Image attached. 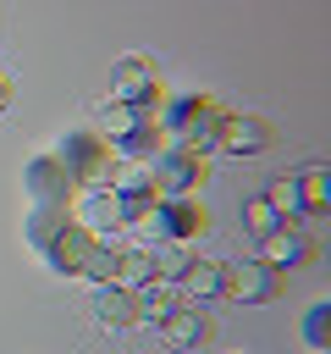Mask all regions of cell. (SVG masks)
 <instances>
[{
	"label": "cell",
	"mask_w": 331,
	"mask_h": 354,
	"mask_svg": "<svg viewBox=\"0 0 331 354\" xmlns=\"http://www.w3.org/2000/svg\"><path fill=\"white\" fill-rule=\"evenodd\" d=\"M154 127L166 133L171 149H188V155H210L215 149V127H221V105L204 100V94H177V100H160L154 105Z\"/></svg>",
	"instance_id": "1"
},
{
	"label": "cell",
	"mask_w": 331,
	"mask_h": 354,
	"mask_svg": "<svg viewBox=\"0 0 331 354\" xmlns=\"http://www.w3.org/2000/svg\"><path fill=\"white\" fill-rule=\"evenodd\" d=\"M50 155L61 160V171H66L77 188L110 183V166H116V155H110V144H105L99 133H66V138H61Z\"/></svg>",
	"instance_id": "2"
},
{
	"label": "cell",
	"mask_w": 331,
	"mask_h": 354,
	"mask_svg": "<svg viewBox=\"0 0 331 354\" xmlns=\"http://www.w3.org/2000/svg\"><path fill=\"white\" fill-rule=\"evenodd\" d=\"M210 227V216H204V205L188 194V199H154V210H149V221L138 227L143 232V249L149 243H188V238H199Z\"/></svg>",
	"instance_id": "3"
},
{
	"label": "cell",
	"mask_w": 331,
	"mask_h": 354,
	"mask_svg": "<svg viewBox=\"0 0 331 354\" xmlns=\"http://www.w3.org/2000/svg\"><path fill=\"white\" fill-rule=\"evenodd\" d=\"M66 216H72L77 227H88L94 238H116V232H127V216H121V194H116L110 183L77 188V194H72V205H66Z\"/></svg>",
	"instance_id": "4"
},
{
	"label": "cell",
	"mask_w": 331,
	"mask_h": 354,
	"mask_svg": "<svg viewBox=\"0 0 331 354\" xmlns=\"http://www.w3.org/2000/svg\"><path fill=\"white\" fill-rule=\"evenodd\" d=\"M143 171H149V183H154V194H160V199H188V194L204 183V160H199V155H188V149H171V144H166Z\"/></svg>",
	"instance_id": "5"
},
{
	"label": "cell",
	"mask_w": 331,
	"mask_h": 354,
	"mask_svg": "<svg viewBox=\"0 0 331 354\" xmlns=\"http://www.w3.org/2000/svg\"><path fill=\"white\" fill-rule=\"evenodd\" d=\"M221 271H226V299H237V304H270V299L281 293V271L265 266L259 254H248V260H221Z\"/></svg>",
	"instance_id": "6"
},
{
	"label": "cell",
	"mask_w": 331,
	"mask_h": 354,
	"mask_svg": "<svg viewBox=\"0 0 331 354\" xmlns=\"http://www.w3.org/2000/svg\"><path fill=\"white\" fill-rule=\"evenodd\" d=\"M110 100L138 105V111H154V105H160V72H154V61L121 55V61L110 66Z\"/></svg>",
	"instance_id": "7"
},
{
	"label": "cell",
	"mask_w": 331,
	"mask_h": 354,
	"mask_svg": "<svg viewBox=\"0 0 331 354\" xmlns=\"http://www.w3.org/2000/svg\"><path fill=\"white\" fill-rule=\"evenodd\" d=\"M215 149H221V155H237V160H248V155L270 149V127H265L259 116H232V111H221Z\"/></svg>",
	"instance_id": "8"
},
{
	"label": "cell",
	"mask_w": 331,
	"mask_h": 354,
	"mask_svg": "<svg viewBox=\"0 0 331 354\" xmlns=\"http://www.w3.org/2000/svg\"><path fill=\"white\" fill-rule=\"evenodd\" d=\"M259 260L276 266V271H281V266L292 271V266H309V260H314V243H309V232H303L298 221H281L276 232L259 238Z\"/></svg>",
	"instance_id": "9"
},
{
	"label": "cell",
	"mask_w": 331,
	"mask_h": 354,
	"mask_svg": "<svg viewBox=\"0 0 331 354\" xmlns=\"http://www.w3.org/2000/svg\"><path fill=\"white\" fill-rule=\"evenodd\" d=\"M88 243H94V232H88V227H77V221L66 216V221H61V227L44 238V260H50L61 277H77V271H83V254H88Z\"/></svg>",
	"instance_id": "10"
},
{
	"label": "cell",
	"mask_w": 331,
	"mask_h": 354,
	"mask_svg": "<svg viewBox=\"0 0 331 354\" xmlns=\"http://www.w3.org/2000/svg\"><path fill=\"white\" fill-rule=\"evenodd\" d=\"M154 332H160V343L166 348H199L204 337H210V321H204V310L199 304H177V310H166L160 321H154Z\"/></svg>",
	"instance_id": "11"
},
{
	"label": "cell",
	"mask_w": 331,
	"mask_h": 354,
	"mask_svg": "<svg viewBox=\"0 0 331 354\" xmlns=\"http://www.w3.org/2000/svg\"><path fill=\"white\" fill-rule=\"evenodd\" d=\"M28 194H33V205H72L77 183L61 171L55 155H39V160H28Z\"/></svg>",
	"instance_id": "12"
},
{
	"label": "cell",
	"mask_w": 331,
	"mask_h": 354,
	"mask_svg": "<svg viewBox=\"0 0 331 354\" xmlns=\"http://www.w3.org/2000/svg\"><path fill=\"white\" fill-rule=\"evenodd\" d=\"M127 293H132V326H154L166 310L182 304L177 282H166V277H149V282H138V288H127Z\"/></svg>",
	"instance_id": "13"
},
{
	"label": "cell",
	"mask_w": 331,
	"mask_h": 354,
	"mask_svg": "<svg viewBox=\"0 0 331 354\" xmlns=\"http://www.w3.org/2000/svg\"><path fill=\"white\" fill-rule=\"evenodd\" d=\"M177 293L188 299V304H199V299H226V271H221V260H188V271L177 277Z\"/></svg>",
	"instance_id": "14"
},
{
	"label": "cell",
	"mask_w": 331,
	"mask_h": 354,
	"mask_svg": "<svg viewBox=\"0 0 331 354\" xmlns=\"http://www.w3.org/2000/svg\"><path fill=\"white\" fill-rule=\"evenodd\" d=\"M94 321L99 326H110V332H121V326H132V293L121 288V282H94Z\"/></svg>",
	"instance_id": "15"
},
{
	"label": "cell",
	"mask_w": 331,
	"mask_h": 354,
	"mask_svg": "<svg viewBox=\"0 0 331 354\" xmlns=\"http://www.w3.org/2000/svg\"><path fill=\"white\" fill-rule=\"evenodd\" d=\"M160 149H166V133H160L154 122H143V127H132L127 138H116V144H110V155H116V160H127V166H149Z\"/></svg>",
	"instance_id": "16"
},
{
	"label": "cell",
	"mask_w": 331,
	"mask_h": 354,
	"mask_svg": "<svg viewBox=\"0 0 331 354\" xmlns=\"http://www.w3.org/2000/svg\"><path fill=\"white\" fill-rule=\"evenodd\" d=\"M143 122H154V111H138V105H121V100H105V105H99V138H105V144L127 138V133L143 127Z\"/></svg>",
	"instance_id": "17"
},
{
	"label": "cell",
	"mask_w": 331,
	"mask_h": 354,
	"mask_svg": "<svg viewBox=\"0 0 331 354\" xmlns=\"http://www.w3.org/2000/svg\"><path fill=\"white\" fill-rule=\"evenodd\" d=\"M116 266H121V232H116V238H94L77 277H88V282H116Z\"/></svg>",
	"instance_id": "18"
},
{
	"label": "cell",
	"mask_w": 331,
	"mask_h": 354,
	"mask_svg": "<svg viewBox=\"0 0 331 354\" xmlns=\"http://www.w3.org/2000/svg\"><path fill=\"white\" fill-rule=\"evenodd\" d=\"M298 194H303V221H320L331 205V171L325 166H303L298 171Z\"/></svg>",
	"instance_id": "19"
},
{
	"label": "cell",
	"mask_w": 331,
	"mask_h": 354,
	"mask_svg": "<svg viewBox=\"0 0 331 354\" xmlns=\"http://www.w3.org/2000/svg\"><path fill=\"white\" fill-rule=\"evenodd\" d=\"M265 199H270V210H276L281 221H303V194H298V177H270Z\"/></svg>",
	"instance_id": "20"
},
{
	"label": "cell",
	"mask_w": 331,
	"mask_h": 354,
	"mask_svg": "<svg viewBox=\"0 0 331 354\" xmlns=\"http://www.w3.org/2000/svg\"><path fill=\"white\" fill-rule=\"evenodd\" d=\"M149 277H154V260H149V249H143V243H121L116 282H121V288H138V282H149Z\"/></svg>",
	"instance_id": "21"
},
{
	"label": "cell",
	"mask_w": 331,
	"mask_h": 354,
	"mask_svg": "<svg viewBox=\"0 0 331 354\" xmlns=\"http://www.w3.org/2000/svg\"><path fill=\"white\" fill-rule=\"evenodd\" d=\"M149 260H154V277H166V282H177V277L188 271V260H193V249H188V243H149Z\"/></svg>",
	"instance_id": "22"
},
{
	"label": "cell",
	"mask_w": 331,
	"mask_h": 354,
	"mask_svg": "<svg viewBox=\"0 0 331 354\" xmlns=\"http://www.w3.org/2000/svg\"><path fill=\"white\" fill-rule=\"evenodd\" d=\"M303 343H309L314 354H331V304H325V299L303 315Z\"/></svg>",
	"instance_id": "23"
},
{
	"label": "cell",
	"mask_w": 331,
	"mask_h": 354,
	"mask_svg": "<svg viewBox=\"0 0 331 354\" xmlns=\"http://www.w3.org/2000/svg\"><path fill=\"white\" fill-rule=\"evenodd\" d=\"M243 227H248L254 238H265V232H276V227H281V216L270 210V199H265V194H254V199H243Z\"/></svg>",
	"instance_id": "24"
},
{
	"label": "cell",
	"mask_w": 331,
	"mask_h": 354,
	"mask_svg": "<svg viewBox=\"0 0 331 354\" xmlns=\"http://www.w3.org/2000/svg\"><path fill=\"white\" fill-rule=\"evenodd\" d=\"M61 221H66V205H33V216H28V238L44 249V238H50Z\"/></svg>",
	"instance_id": "25"
},
{
	"label": "cell",
	"mask_w": 331,
	"mask_h": 354,
	"mask_svg": "<svg viewBox=\"0 0 331 354\" xmlns=\"http://www.w3.org/2000/svg\"><path fill=\"white\" fill-rule=\"evenodd\" d=\"M6 105H11V83L0 77V111H6Z\"/></svg>",
	"instance_id": "26"
}]
</instances>
